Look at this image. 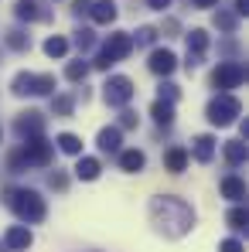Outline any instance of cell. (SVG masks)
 <instances>
[{"label":"cell","instance_id":"1","mask_svg":"<svg viewBox=\"0 0 249 252\" xmlns=\"http://www.w3.org/2000/svg\"><path fill=\"white\" fill-rule=\"evenodd\" d=\"M150 221L164 232L167 239H181L191 232L195 225V211L188 208V201L174 198V194H157L150 201Z\"/></svg>","mask_w":249,"mask_h":252},{"label":"cell","instance_id":"2","mask_svg":"<svg viewBox=\"0 0 249 252\" xmlns=\"http://www.w3.org/2000/svg\"><path fill=\"white\" fill-rule=\"evenodd\" d=\"M7 205L14 208V215H17L21 221H28V225H35V221L44 218V198L38 191H31V188H14V191H7Z\"/></svg>","mask_w":249,"mask_h":252},{"label":"cell","instance_id":"3","mask_svg":"<svg viewBox=\"0 0 249 252\" xmlns=\"http://www.w3.org/2000/svg\"><path fill=\"white\" fill-rule=\"evenodd\" d=\"M243 113V106H239V99L232 95V92H222V95H215L212 102H208V109H205V116H208V123L212 126H229V123H236V116Z\"/></svg>","mask_w":249,"mask_h":252},{"label":"cell","instance_id":"4","mask_svg":"<svg viewBox=\"0 0 249 252\" xmlns=\"http://www.w3.org/2000/svg\"><path fill=\"white\" fill-rule=\"evenodd\" d=\"M10 92H14V95H51V92H55V75H31V72H21V75H14Z\"/></svg>","mask_w":249,"mask_h":252},{"label":"cell","instance_id":"5","mask_svg":"<svg viewBox=\"0 0 249 252\" xmlns=\"http://www.w3.org/2000/svg\"><path fill=\"white\" fill-rule=\"evenodd\" d=\"M51 154H55V147L44 140L41 133L38 136H24V147H21V157H24V164L31 167H44V164H51Z\"/></svg>","mask_w":249,"mask_h":252},{"label":"cell","instance_id":"6","mask_svg":"<svg viewBox=\"0 0 249 252\" xmlns=\"http://www.w3.org/2000/svg\"><path fill=\"white\" fill-rule=\"evenodd\" d=\"M133 82L126 79V75H113V79H106L103 85V99H106V106H116V109H123L126 102L133 99Z\"/></svg>","mask_w":249,"mask_h":252},{"label":"cell","instance_id":"7","mask_svg":"<svg viewBox=\"0 0 249 252\" xmlns=\"http://www.w3.org/2000/svg\"><path fill=\"white\" fill-rule=\"evenodd\" d=\"M243 79H246V68H243L239 62H222V65L215 68V75H212V85L222 89V92H229V89H239Z\"/></svg>","mask_w":249,"mask_h":252},{"label":"cell","instance_id":"8","mask_svg":"<svg viewBox=\"0 0 249 252\" xmlns=\"http://www.w3.org/2000/svg\"><path fill=\"white\" fill-rule=\"evenodd\" d=\"M31 242H35V235H31V228H28V225H10V228H7V235H3L7 252H28V249H31Z\"/></svg>","mask_w":249,"mask_h":252},{"label":"cell","instance_id":"9","mask_svg":"<svg viewBox=\"0 0 249 252\" xmlns=\"http://www.w3.org/2000/svg\"><path fill=\"white\" fill-rule=\"evenodd\" d=\"M103 51L109 55V58H126L130 51H133V34H126V31H116V34H109L106 38V44H103Z\"/></svg>","mask_w":249,"mask_h":252},{"label":"cell","instance_id":"10","mask_svg":"<svg viewBox=\"0 0 249 252\" xmlns=\"http://www.w3.org/2000/svg\"><path fill=\"white\" fill-rule=\"evenodd\" d=\"M147 65H150V72H154V75H171V72H174V65H178V58H174V51H167V48H154Z\"/></svg>","mask_w":249,"mask_h":252},{"label":"cell","instance_id":"11","mask_svg":"<svg viewBox=\"0 0 249 252\" xmlns=\"http://www.w3.org/2000/svg\"><path fill=\"white\" fill-rule=\"evenodd\" d=\"M17 133L21 136H38V133H44V116L41 113H35V109H28V113H21L17 116Z\"/></svg>","mask_w":249,"mask_h":252},{"label":"cell","instance_id":"12","mask_svg":"<svg viewBox=\"0 0 249 252\" xmlns=\"http://www.w3.org/2000/svg\"><path fill=\"white\" fill-rule=\"evenodd\" d=\"M89 17L96 24H109V21H116V3L113 0H96V3H89Z\"/></svg>","mask_w":249,"mask_h":252},{"label":"cell","instance_id":"13","mask_svg":"<svg viewBox=\"0 0 249 252\" xmlns=\"http://www.w3.org/2000/svg\"><path fill=\"white\" fill-rule=\"evenodd\" d=\"M120 140H123V129H120V126L99 129V150H103V154H120Z\"/></svg>","mask_w":249,"mask_h":252},{"label":"cell","instance_id":"14","mask_svg":"<svg viewBox=\"0 0 249 252\" xmlns=\"http://www.w3.org/2000/svg\"><path fill=\"white\" fill-rule=\"evenodd\" d=\"M14 14H17L21 21H41V17H48L38 0H17V3H14Z\"/></svg>","mask_w":249,"mask_h":252},{"label":"cell","instance_id":"15","mask_svg":"<svg viewBox=\"0 0 249 252\" xmlns=\"http://www.w3.org/2000/svg\"><path fill=\"white\" fill-rule=\"evenodd\" d=\"M222 194H225L229 201H236V205H239V201L246 198V184H243V181H239L236 174H229V177L222 181Z\"/></svg>","mask_w":249,"mask_h":252},{"label":"cell","instance_id":"16","mask_svg":"<svg viewBox=\"0 0 249 252\" xmlns=\"http://www.w3.org/2000/svg\"><path fill=\"white\" fill-rule=\"evenodd\" d=\"M99 170H103V164H99L96 157H79V164H75V177H79V181H96Z\"/></svg>","mask_w":249,"mask_h":252},{"label":"cell","instance_id":"17","mask_svg":"<svg viewBox=\"0 0 249 252\" xmlns=\"http://www.w3.org/2000/svg\"><path fill=\"white\" fill-rule=\"evenodd\" d=\"M150 116H154V123L171 126V123H174V102H167V99H157V102L150 106Z\"/></svg>","mask_w":249,"mask_h":252},{"label":"cell","instance_id":"18","mask_svg":"<svg viewBox=\"0 0 249 252\" xmlns=\"http://www.w3.org/2000/svg\"><path fill=\"white\" fill-rule=\"evenodd\" d=\"M143 164H147V157H143L140 150H123V154H120V167H123L126 174H140Z\"/></svg>","mask_w":249,"mask_h":252},{"label":"cell","instance_id":"19","mask_svg":"<svg viewBox=\"0 0 249 252\" xmlns=\"http://www.w3.org/2000/svg\"><path fill=\"white\" fill-rule=\"evenodd\" d=\"M246 154H249L246 140H229V143H225V160H229L232 167H239V164L246 160Z\"/></svg>","mask_w":249,"mask_h":252},{"label":"cell","instance_id":"20","mask_svg":"<svg viewBox=\"0 0 249 252\" xmlns=\"http://www.w3.org/2000/svg\"><path fill=\"white\" fill-rule=\"evenodd\" d=\"M164 167L171 170V174H181V170L188 167V154H184L181 147H174V150H167V154H164Z\"/></svg>","mask_w":249,"mask_h":252},{"label":"cell","instance_id":"21","mask_svg":"<svg viewBox=\"0 0 249 252\" xmlns=\"http://www.w3.org/2000/svg\"><path fill=\"white\" fill-rule=\"evenodd\" d=\"M212 154H215V140L212 136H195V160L198 164H208Z\"/></svg>","mask_w":249,"mask_h":252},{"label":"cell","instance_id":"22","mask_svg":"<svg viewBox=\"0 0 249 252\" xmlns=\"http://www.w3.org/2000/svg\"><path fill=\"white\" fill-rule=\"evenodd\" d=\"M44 55H48V58H65V55H69V41H65L62 34H51V38L44 41Z\"/></svg>","mask_w":249,"mask_h":252},{"label":"cell","instance_id":"23","mask_svg":"<svg viewBox=\"0 0 249 252\" xmlns=\"http://www.w3.org/2000/svg\"><path fill=\"white\" fill-rule=\"evenodd\" d=\"M208 48V34L202 28H195V31H188V51H195V55H205Z\"/></svg>","mask_w":249,"mask_h":252},{"label":"cell","instance_id":"24","mask_svg":"<svg viewBox=\"0 0 249 252\" xmlns=\"http://www.w3.org/2000/svg\"><path fill=\"white\" fill-rule=\"evenodd\" d=\"M58 147H62L65 154H72V157L82 154V140H79L75 133H62V136H58Z\"/></svg>","mask_w":249,"mask_h":252},{"label":"cell","instance_id":"25","mask_svg":"<svg viewBox=\"0 0 249 252\" xmlns=\"http://www.w3.org/2000/svg\"><path fill=\"white\" fill-rule=\"evenodd\" d=\"M229 225H232L236 232H243V228H246V225H249V211L243 208V201H239L236 208L229 211Z\"/></svg>","mask_w":249,"mask_h":252},{"label":"cell","instance_id":"26","mask_svg":"<svg viewBox=\"0 0 249 252\" xmlns=\"http://www.w3.org/2000/svg\"><path fill=\"white\" fill-rule=\"evenodd\" d=\"M89 68H92V65H89V62H82V58H79V62H69V68H65V75H69V79H72V82H82L85 75H89Z\"/></svg>","mask_w":249,"mask_h":252},{"label":"cell","instance_id":"27","mask_svg":"<svg viewBox=\"0 0 249 252\" xmlns=\"http://www.w3.org/2000/svg\"><path fill=\"white\" fill-rule=\"evenodd\" d=\"M7 44H10L14 51H24V48H31V38H28L24 31H7Z\"/></svg>","mask_w":249,"mask_h":252},{"label":"cell","instance_id":"28","mask_svg":"<svg viewBox=\"0 0 249 252\" xmlns=\"http://www.w3.org/2000/svg\"><path fill=\"white\" fill-rule=\"evenodd\" d=\"M51 109H55V116H69L72 113V99L69 95H51Z\"/></svg>","mask_w":249,"mask_h":252},{"label":"cell","instance_id":"29","mask_svg":"<svg viewBox=\"0 0 249 252\" xmlns=\"http://www.w3.org/2000/svg\"><path fill=\"white\" fill-rule=\"evenodd\" d=\"M215 24H218L222 31H229V34H232V31H236V14H229V10H218V14H215Z\"/></svg>","mask_w":249,"mask_h":252},{"label":"cell","instance_id":"30","mask_svg":"<svg viewBox=\"0 0 249 252\" xmlns=\"http://www.w3.org/2000/svg\"><path fill=\"white\" fill-rule=\"evenodd\" d=\"M113 65H116V58H109L106 51H99L96 62H92V68H99V72H106V68H113Z\"/></svg>","mask_w":249,"mask_h":252},{"label":"cell","instance_id":"31","mask_svg":"<svg viewBox=\"0 0 249 252\" xmlns=\"http://www.w3.org/2000/svg\"><path fill=\"white\" fill-rule=\"evenodd\" d=\"M178 95H181V92H178V85H174V82H164V85H161V99L178 102Z\"/></svg>","mask_w":249,"mask_h":252},{"label":"cell","instance_id":"32","mask_svg":"<svg viewBox=\"0 0 249 252\" xmlns=\"http://www.w3.org/2000/svg\"><path fill=\"white\" fill-rule=\"evenodd\" d=\"M154 34H157V31H154V28H140V31H137V38H133V41H137V44H150V41H154Z\"/></svg>","mask_w":249,"mask_h":252},{"label":"cell","instance_id":"33","mask_svg":"<svg viewBox=\"0 0 249 252\" xmlns=\"http://www.w3.org/2000/svg\"><path fill=\"white\" fill-rule=\"evenodd\" d=\"M218 252H246V249H243V242H239V239H225V242L218 246Z\"/></svg>","mask_w":249,"mask_h":252},{"label":"cell","instance_id":"34","mask_svg":"<svg viewBox=\"0 0 249 252\" xmlns=\"http://www.w3.org/2000/svg\"><path fill=\"white\" fill-rule=\"evenodd\" d=\"M75 44H79V48H92V31H79V34H75Z\"/></svg>","mask_w":249,"mask_h":252},{"label":"cell","instance_id":"35","mask_svg":"<svg viewBox=\"0 0 249 252\" xmlns=\"http://www.w3.org/2000/svg\"><path fill=\"white\" fill-rule=\"evenodd\" d=\"M120 126H123V129H133V126H137V116H133L130 109H123V113H120Z\"/></svg>","mask_w":249,"mask_h":252},{"label":"cell","instance_id":"36","mask_svg":"<svg viewBox=\"0 0 249 252\" xmlns=\"http://www.w3.org/2000/svg\"><path fill=\"white\" fill-rule=\"evenodd\" d=\"M48 184H51V188H58V191H62V188H65V184H69V181H65V174H51V177H48Z\"/></svg>","mask_w":249,"mask_h":252},{"label":"cell","instance_id":"37","mask_svg":"<svg viewBox=\"0 0 249 252\" xmlns=\"http://www.w3.org/2000/svg\"><path fill=\"white\" fill-rule=\"evenodd\" d=\"M147 7H154V10H167L171 0H147Z\"/></svg>","mask_w":249,"mask_h":252},{"label":"cell","instance_id":"38","mask_svg":"<svg viewBox=\"0 0 249 252\" xmlns=\"http://www.w3.org/2000/svg\"><path fill=\"white\" fill-rule=\"evenodd\" d=\"M236 14H249V0H236Z\"/></svg>","mask_w":249,"mask_h":252},{"label":"cell","instance_id":"39","mask_svg":"<svg viewBox=\"0 0 249 252\" xmlns=\"http://www.w3.org/2000/svg\"><path fill=\"white\" fill-rule=\"evenodd\" d=\"M191 3H195V7H215L218 0H191Z\"/></svg>","mask_w":249,"mask_h":252},{"label":"cell","instance_id":"40","mask_svg":"<svg viewBox=\"0 0 249 252\" xmlns=\"http://www.w3.org/2000/svg\"><path fill=\"white\" fill-rule=\"evenodd\" d=\"M0 252H7V246H0Z\"/></svg>","mask_w":249,"mask_h":252}]
</instances>
